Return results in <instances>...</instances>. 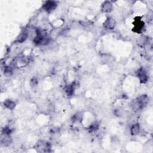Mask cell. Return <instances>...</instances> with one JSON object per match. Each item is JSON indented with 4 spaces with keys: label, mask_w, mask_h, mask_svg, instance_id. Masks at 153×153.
Listing matches in <instances>:
<instances>
[{
    "label": "cell",
    "mask_w": 153,
    "mask_h": 153,
    "mask_svg": "<svg viewBox=\"0 0 153 153\" xmlns=\"http://www.w3.org/2000/svg\"><path fill=\"white\" fill-rule=\"evenodd\" d=\"M57 7V4L55 1H48L45 2V3L43 5V9L47 11L48 13L51 12V11H53Z\"/></svg>",
    "instance_id": "277c9868"
},
{
    "label": "cell",
    "mask_w": 153,
    "mask_h": 153,
    "mask_svg": "<svg viewBox=\"0 0 153 153\" xmlns=\"http://www.w3.org/2000/svg\"><path fill=\"white\" fill-rule=\"evenodd\" d=\"M99 128V125L97 123H95L94 124L92 125L90 127H89V131L90 132H95L96 131H97L98 129Z\"/></svg>",
    "instance_id": "4fadbf2b"
},
{
    "label": "cell",
    "mask_w": 153,
    "mask_h": 153,
    "mask_svg": "<svg viewBox=\"0 0 153 153\" xmlns=\"http://www.w3.org/2000/svg\"><path fill=\"white\" fill-rule=\"evenodd\" d=\"M27 37H28V34L26 32H23L19 35V37L17 38L16 42L17 43H22L23 42H25Z\"/></svg>",
    "instance_id": "8fae6325"
},
{
    "label": "cell",
    "mask_w": 153,
    "mask_h": 153,
    "mask_svg": "<svg viewBox=\"0 0 153 153\" xmlns=\"http://www.w3.org/2000/svg\"><path fill=\"white\" fill-rule=\"evenodd\" d=\"M140 130V126L139 124H135L132 126L131 129V133L132 135H137L138 134Z\"/></svg>",
    "instance_id": "30bf717a"
},
{
    "label": "cell",
    "mask_w": 153,
    "mask_h": 153,
    "mask_svg": "<svg viewBox=\"0 0 153 153\" xmlns=\"http://www.w3.org/2000/svg\"><path fill=\"white\" fill-rule=\"evenodd\" d=\"M113 9V4L109 1H105L102 4L101 10L103 13H109Z\"/></svg>",
    "instance_id": "52a82bcc"
},
{
    "label": "cell",
    "mask_w": 153,
    "mask_h": 153,
    "mask_svg": "<svg viewBox=\"0 0 153 153\" xmlns=\"http://www.w3.org/2000/svg\"><path fill=\"white\" fill-rule=\"evenodd\" d=\"M4 105L5 107L10 110H13L16 107V103L10 99L5 100L4 102Z\"/></svg>",
    "instance_id": "9c48e42d"
},
{
    "label": "cell",
    "mask_w": 153,
    "mask_h": 153,
    "mask_svg": "<svg viewBox=\"0 0 153 153\" xmlns=\"http://www.w3.org/2000/svg\"><path fill=\"white\" fill-rule=\"evenodd\" d=\"M11 133V129L8 127L4 128L3 131V135H10Z\"/></svg>",
    "instance_id": "5bb4252c"
},
{
    "label": "cell",
    "mask_w": 153,
    "mask_h": 153,
    "mask_svg": "<svg viewBox=\"0 0 153 153\" xmlns=\"http://www.w3.org/2000/svg\"><path fill=\"white\" fill-rule=\"evenodd\" d=\"M133 25L134 28H133V31L139 34L142 31V29L144 26V22L141 20L140 17H137L135 18Z\"/></svg>",
    "instance_id": "3957f363"
},
{
    "label": "cell",
    "mask_w": 153,
    "mask_h": 153,
    "mask_svg": "<svg viewBox=\"0 0 153 153\" xmlns=\"http://www.w3.org/2000/svg\"><path fill=\"white\" fill-rule=\"evenodd\" d=\"M138 77L141 83H145L148 80V77L144 69L141 68L138 72Z\"/></svg>",
    "instance_id": "5b68a950"
},
{
    "label": "cell",
    "mask_w": 153,
    "mask_h": 153,
    "mask_svg": "<svg viewBox=\"0 0 153 153\" xmlns=\"http://www.w3.org/2000/svg\"><path fill=\"white\" fill-rule=\"evenodd\" d=\"M75 82H74V83L72 84L68 85V86H67L66 89H65V92L69 96H71L73 95V93H74V90H75Z\"/></svg>",
    "instance_id": "ba28073f"
},
{
    "label": "cell",
    "mask_w": 153,
    "mask_h": 153,
    "mask_svg": "<svg viewBox=\"0 0 153 153\" xmlns=\"http://www.w3.org/2000/svg\"><path fill=\"white\" fill-rule=\"evenodd\" d=\"M13 74V69L10 67H5L4 68V74L6 76H10Z\"/></svg>",
    "instance_id": "7c38bea8"
},
{
    "label": "cell",
    "mask_w": 153,
    "mask_h": 153,
    "mask_svg": "<svg viewBox=\"0 0 153 153\" xmlns=\"http://www.w3.org/2000/svg\"><path fill=\"white\" fill-rule=\"evenodd\" d=\"M148 97L146 95H142L133 101L132 104V109L135 111L142 109L148 102Z\"/></svg>",
    "instance_id": "6da1fadb"
},
{
    "label": "cell",
    "mask_w": 153,
    "mask_h": 153,
    "mask_svg": "<svg viewBox=\"0 0 153 153\" xmlns=\"http://www.w3.org/2000/svg\"><path fill=\"white\" fill-rule=\"evenodd\" d=\"M115 21L112 18H108L104 23V27L107 29H113L115 26Z\"/></svg>",
    "instance_id": "8992f818"
},
{
    "label": "cell",
    "mask_w": 153,
    "mask_h": 153,
    "mask_svg": "<svg viewBox=\"0 0 153 153\" xmlns=\"http://www.w3.org/2000/svg\"><path fill=\"white\" fill-rule=\"evenodd\" d=\"M36 37L34 39V43L38 46L46 45L49 42V38L42 31H40L38 29L36 31Z\"/></svg>",
    "instance_id": "7a4b0ae2"
}]
</instances>
